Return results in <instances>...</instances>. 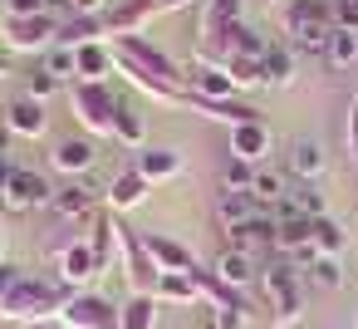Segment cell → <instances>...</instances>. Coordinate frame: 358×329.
Returning a JSON list of instances; mask_svg holds the SVG:
<instances>
[{
  "instance_id": "obj_1",
  "label": "cell",
  "mask_w": 358,
  "mask_h": 329,
  "mask_svg": "<svg viewBox=\"0 0 358 329\" xmlns=\"http://www.w3.org/2000/svg\"><path fill=\"white\" fill-rule=\"evenodd\" d=\"M280 25H285L294 55H324L334 30H338L334 25V0H285Z\"/></svg>"
},
{
  "instance_id": "obj_2",
  "label": "cell",
  "mask_w": 358,
  "mask_h": 329,
  "mask_svg": "<svg viewBox=\"0 0 358 329\" xmlns=\"http://www.w3.org/2000/svg\"><path fill=\"white\" fill-rule=\"evenodd\" d=\"M69 304V290L45 275H20L15 290L0 300V319H20V324H50Z\"/></svg>"
},
{
  "instance_id": "obj_3",
  "label": "cell",
  "mask_w": 358,
  "mask_h": 329,
  "mask_svg": "<svg viewBox=\"0 0 358 329\" xmlns=\"http://www.w3.org/2000/svg\"><path fill=\"white\" fill-rule=\"evenodd\" d=\"M260 290H265V300H270L275 329L299 324V314H304V275H299V265H289L285 255H275V260L260 270Z\"/></svg>"
},
{
  "instance_id": "obj_4",
  "label": "cell",
  "mask_w": 358,
  "mask_h": 329,
  "mask_svg": "<svg viewBox=\"0 0 358 329\" xmlns=\"http://www.w3.org/2000/svg\"><path fill=\"white\" fill-rule=\"evenodd\" d=\"M0 40H6V50H15V55H45V50L59 45V20L50 10L45 15H25V20H10Z\"/></svg>"
},
{
  "instance_id": "obj_5",
  "label": "cell",
  "mask_w": 358,
  "mask_h": 329,
  "mask_svg": "<svg viewBox=\"0 0 358 329\" xmlns=\"http://www.w3.org/2000/svg\"><path fill=\"white\" fill-rule=\"evenodd\" d=\"M74 113L89 133H108L113 138V113H118V99L108 84H74Z\"/></svg>"
},
{
  "instance_id": "obj_6",
  "label": "cell",
  "mask_w": 358,
  "mask_h": 329,
  "mask_svg": "<svg viewBox=\"0 0 358 329\" xmlns=\"http://www.w3.org/2000/svg\"><path fill=\"white\" fill-rule=\"evenodd\" d=\"M0 192H6V202L20 206V211H30V206H55V187H50L40 172H30V167H6Z\"/></svg>"
},
{
  "instance_id": "obj_7",
  "label": "cell",
  "mask_w": 358,
  "mask_h": 329,
  "mask_svg": "<svg viewBox=\"0 0 358 329\" xmlns=\"http://www.w3.org/2000/svg\"><path fill=\"white\" fill-rule=\"evenodd\" d=\"M187 94H192V104H226V99H236V79L221 64L196 59V64H187Z\"/></svg>"
},
{
  "instance_id": "obj_8",
  "label": "cell",
  "mask_w": 358,
  "mask_h": 329,
  "mask_svg": "<svg viewBox=\"0 0 358 329\" xmlns=\"http://www.w3.org/2000/svg\"><path fill=\"white\" fill-rule=\"evenodd\" d=\"M64 329H118V309L99 295H69V304L59 309Z\"/></svg>"
},
{
  "instance_id": "obj_9",
  "label": "cell",
  "mask_w": 358,
  "mask_h": 329,
  "mask_svg": "<svg viewBox=\"0 0 358 329\" xmlns=\"http://www.w3.org/2000/svg\"><path fill=\"white\" fill-rule=\"evenodd\" d=\"M157 10H162L157 0H123V6L103 10V25H108V35H113V40H123V35H138Z\"/></svg>"
},
{
  "instance_id": "obj_10",
  "label": "cell",
  "mask_w": 358,
  "mask_h": 329,
  "mask_svg": "<svg viewBox=\"0 0 358 329\" xmlns=\"http://www.w3.org/2000/svg\"><path fill=\"white\" fill-rule=\"evenodd\" d=\"M270 148H275V138H270L265 123H241V128H231V158H241V162L255 167Z\"/></svg>"
},
{
  "instance_id": "obj_11",
  "label": "cell",
  "mask_w": 358,
  "mask_h": 329,
  "mask_svg": "<svg viewBox=\"0 0 358 329\" xmlns=\"http://www.w3.org/2000/svg\"><path fill=\"white\" fill-rule=\"evenodd\" d=\"M289 177L294 182H319L324 177V143L319 138H294L289 143Z\"/></svg>"
},
{
  "instance_id": "obj_12",
  "label": "cell",
  "mask_w": 358,
  "mask_h": 329,
  "mask_svg": "<svg viewBox=\"0 0 358 329\" xmlns=\"http://www.w3.org/2000/svg\"><path fill=\"white\" fill-rule=\"evenodd\" d=\"M6 123H10V133H20V138H40V133H45V104L30 99V94L10 99V104H6Z\"/></svg>"
},
{
  "instance_id": "obj_13",
  "label": "cell",
  "mask_w": 358,
  "mask_h": 329,
  "mask_svg": "<svg viewBox=\"0 0 358 329\" xmlns=\"http://www.w3.org/2000/svg\"><path fill=\"white\" fill-rule=\"evenodd\" d=\"M260 216V202L250 197V192H216V221L226 226V231H236V226H245V221H255Z\"/></svg>"
},
{
  "instance_id": "obj_14",
  "label": "cell",
  "mask_w": 358,
  "mask_h": 329,
  "mask_svg": "<svg viewBox=\"0 0 358 329\" xmlns=\"http://www.w3.org/2000/svg\"><path fill=\"white\" fill-rule=\"evenodd\" d=\"M94 270H99L94 246H64V251H59V285H64V290H69V285H89Z\"/></svg>"
},
{
  "instance_id": "obj_15",
  "label": "cell",
  "mask_w": 358,
  "mask_h": 329,
  "mask_svg": "<svg viewBox=\"0 0 358 329\" xmlns=\"http://www.w3.org/2000/svg\"><path fill=\"white\" fill-rule=\"evenodd\" d=\"M148 187H152V182H148L138 167H128V172H118V177L108 182V206H113V211H133V206L148 197Z\"/></svg>"
},
{
  "instance_id": "obj_16",
  "label": "cell",
  "mask_w": 358,
  "mask_h": 329,
  "mask_svg": "<svg viewBox=\"0 0 358 329\" xmlns=\"http://www.w3.org/2000/svg\"><path fill=\"white\" fill-rule=\"evenodd\" d=\"M143 241H148V255L157 260V270H162V275H167V270H196V260H192V251H187L182 241L157 236V231H152V236H143Z\"/></svg>"
},
{
  "instance_id": "obj_17",
  "label": "cell",
  "mask_w": 358,
  "mask_h": 329,
  "mask_svg": "<svg viewBox=\"0 0 358 329\" xmlns=\"http://www.w3.org/2000/svg\"><path fill=\"white\" fill-rule=\"evenodd\" d=\"M94 158H99V153H94V143H89V138H64V143L50 153V162H55L59 172H69V177L89 172V167H94Z\"/></svg>"
},
{
  "instance_id": "obj_18",
  "label": "cell",
  "mask_w": 358,
  "mask_h": 329,
  "mask_svg": "<svg viewBox=\"0 0 358 329\" xmlns=\"http://www.w3.org/2000/svg\"><path fill=\"white\" fill-rule=\"evenodd\" d=\"M241 6L245 0H206V15H201V45L226 35L231 25H241Z\"/></svg>"
},
{
  "instance_id": "obj_19",
  "label": "cell",
  "mask_w": 358,
  "mask_h": 329,
  "mask_svg": "<svg viewBox=\"0 0 358 329\" xmlns=\"http://www.w3.org/2000/svg\"><path fill=\"white\" fill-rule=\"evenodd\" d=\"M94 202H99V192H94V187H84V182H64V187L55 192V211H59L64 221L89 216V211H94Z\"/></svg>"
},
{
  "instance_id": "obj_20",
  "label": "cell",
  "mask_w": 358,
  "mask_h": 329,
  "mask_svg": "<svg viewBox=\"0 0 358 329\" xmlns=\"http://www.w3.org/2000/svg\"><path fill=\"white\" fill-rule=\"evenodd\" d=\"M211 270H216V280L231 285V290H245V285L255 280V260L241 255V251H221V255L211 260Z\"/></svg>"
},
{
  "instance_id": "obj_21",
  "label": "cell",
  "mask_w": 358,
  "mask_h": 329,
  "mask_svg": "<svg viewBox=\"0 0 358 329\" xmlns=\"http://www.w3.org/2000/svg\"><path fill=\"white\" fill-rule=\"evenodd\" d=\"M260 74H265V89H289L294 84V50L270 45V55L260 59Z\"/></svg>"
},
{
  "instance_id": "obj_22",
  "label": "cell",
  "mask_w": 358,
  "mask_h": 329,
  "mask_svg": "<svg viewBox=\"0 0 358 329\" xmlns=\"http://www.w3.org/2000/svg\"><path fill=\"white\" fill-rule=\"evenodd\" d=\"M138 172L148 182H167L182 172V153L177 148H148V153H138Z\"/></svg>"
},
{
  "instance_id": "obj_23",
  "label": "cell",
  "mask_w": 358,
  "mask_h": 329,
  "mask_svg": "<svg viewBox=\"0 0 358 329\" xmlns=\"http://www.w3.org/2000/svg\"><path fill=\"white\" fill-rule=\"evenodd\" d=\"M74 64H79V84H103V74L113 64V50H103L99 40L94 45H79L74 50Z\"/></svg>"
},
{
  "instance_id": "obj_24",
  "label": "cell",
  "mask_w": 358,
  "mask_h": 329,
  "mask_svg": "<svg viewBox=\"0 0 358 329\" xmlns=\"http://www.w3.org/2000/svg\"><path fill=\"white\" fill-rule=\"evenodd\" d=\"M157 300H177V304H192V300H201V285H196V270H167L162 280H157V290H152Z\"/></svg>"
},
{
  "instance_id": "obj_25",
  "label": "cell",
  "mask_w": 358,
  "mask_h": 329,
  "mask_svg": "<svg viewBox=\"0 0 358 329\" xmlns=\"http://www.w3.org/2000/svg\"><path fill=\"white\" fill-rule=\"evenodd\" d=\"M250 197L260 202V211H275L285 197H289V182L280 177V172H270V167H255V182H250Z\"/></svg>"
},
{
  "instance_id": "obj_26",
  "label": "cell",
  "mask_w": 358,
  "mask_h": 329,
  "mask_svg": "<svg viewBox=\"0 0 358 329\" xmlns=\"http://www.w3.org/2000/svg\"><path fill=\"white\" fill-rule=\"evenodd\" d=\"M99 30H108V25H103V15H69V20H59V45H69V50L94 45V35H99Z\"/></svg>"
},
{
  "instance_id": "obj_27",
  "label": "cell",
  "mask_w": 358,
  "mask_h": 329,
  "mask_svg": "<svg viewBox=\"0 0 358 329\" xmlns=\"http://www.w3.org/2000/svg\"><path fill=\"white\" fill-rule=\"evenodd\" d=\"M113 138H118L123 148H143V143H148V123H143V113H138L133 104H118V113H113Z\"/></svg>"
},
{
  "instance_id": "obj_28",
  "label": "cell",
  "mask_w": 358,
  "mask_h": 329,
  "mask_svg": "<svg viewBox=\"0 0 358 329\" xmlns=\"http://www.w3.org/2000/svg\"><path fill=\"white\" fill-rule=\"evenodd\" d=\"M118 329H157V295H133L118 309Z\"/></svg>"
},
{
  "instance_id": "obj_29",
  "label": "cell",
  "mask_w": 358,
  "mask_h": 329,
  "mask_svg": "<svg viewBox=\"0 0 358 329\" xmlns=\"http://www.w3.org/2000/svg\"><path fill=\"white\" fill-rule=\"evenodd\" d=\"M285 202L294 206V216H309V221L329 216V211H324V192H319L314 182H289V197H285Z\"/></svg>"
},
{
  "instance_id": "obj_30",
  "label": "cell",
  "mask_w": 358,
  "mask_h": 329,
  "mask_svg": "<svg viewBox=\"0 0 358 329\" xmlns=\"http://www.w3.org/2000/svg\"><path fill=\"white\" fill-rule=\"evenodd\" d=\"M314 251H319V255H334V260L348 251V236H343V226H338L334 216H319V221H314Z\"/></svg>"
},
{
  "instance_id": "obj_31",
  "label": "cell",
  "mask_w": 358,
  "mask_h": 329,
  "mask_svg": "<svg viewBox=\"0 0 358 329\" xmlns=\"http://www.w3.org/2000/svg\"><path fill=\"white\" fill-rule=\"evenodd\" d=\"M324 59H329V69H353L358 64V30H334Z\"/></svg>"
},
{
  "instance_id": "obj_32",
  "label": "cell",
  "mask_w": 358,
  "mask_h": 329,
  "mask_svg": "<svg viewBox=\"0 0 358 329\" xmlns=\"http://www.w3.org/2000/svg\"><path fill=\"white\" fill-rule=\"evenodd\" d=\"M309 285H314V290H338V285H343V265H338L334 255H319V260L309 265Z\"/></svg>"
},
{
  "instance_id": "obj_33",
  "label": "cell",
  "mask_w": 358,
  "mask_h": 329,
  "mask_svg": "<svg viewBox=\"0 0 358 329\" xmlns=\"http://www.w3.org/2000/svg\"><path fill=\"white\" fill-rule=\"evenodd\" d=\"M206 324L211 329H245L250 314H245V304H206Z\"/></svg>"
},
{
  "instance_id": "obj_34",
  "label": "cell",
  "mask_w": 358,
  "mask_h": 329,
  "mask_svg": "<svg viewBox=\"0 0 358 329\" xmlns=\"http://www.w3.org/2000/svg\"><path fill=\"white\" fill-rule=\"evenodd\" d=\"M45 74H55L59 84H64V79H74V74H79V64H74V50H69V45H55V50H45Z\"/></svg>"
},
{
  "instance_id": "obj_35",
  "label": "cell",
  "mask_w": 358,
  "mask_h": 329,
  "mask_svg": "<svg viewBox=\"0 0 358 329\" xmlns=\"http://www.w3.org/2000/svg\"><path fill=\"white\" fill-rule=\"evenodd\" d=\"M250 182H255V167L241 162V158H226V167H221V187H226V192H250Z\"/></svg>"
},
{
  "instance_id": "obj_36",
  "label": "cell",
  "mask_w": 358,
  "mask_h": 329,
  "mask_svg": "<svg viewBox=\"0 0 358 329\" xmlns=\"http://www.w3.org/2000/svg\"><path fill=\"white\" fill-rule=\"evenodd\" d=\"M55 89H59V79H55V74H45V69H35V74H30V89H25V94L45 104V99H50Z\"/></svg>"
},
{
  "instance_id": "obj_37",
  "label": "cell",
  "mask_w": 358,
  "mask_h": 329,
  "mask_svg": "<svg viewBox=\"0 0 358 329\" xmlns=\"http://www.w3.org/2000/svg\"><path fill=\"white\" fill-rule=\"evenodd\" d=\"M334 25L338 30H358V0H334Z\"/></svg>"
},
{
  "instance_id": "obj_38",
  "label": "cell",
  "mask_w": 358,
  "mask_h": 329,
  "mask_svg": "<svg viewBox=\"0 0 358 329\" xmlns=\"http://www.w3.org/2000/svg\"><path fill=\"white\" fill-rule=\"evenodd\" d=\"M10 6V20H25V15H45L50 0H6Z\"/></svg>"
},
{
  "instance_id": "obj_39",
  "label": "cell",
  "mask_w": 358,
  "mask_h": 329,
  "mask_svg": "<svg viewBox=\"0 0 358 329\" xmlns=\"http://www.w3.org/2000/svg\"><path fill=\"white\" fill-rule=\"evenodd\" d=\"M74 15H103V0H64Z\"/></svg>"
},
{
  "instance_id": "obj_40",
  "label": "cell",
  "mask_w": 358,
  "mask_h": 329,
  "mask_svg": "<svg viewBox=\"0 0 358 329\" xmlns=\"http://www.w3.org/2000/svg\"><path fill=\"white\" fill-rule=\"evenodd\" d=\"M15 280H20V270H15V265H6V260H0V300H6V295L15 290Z\"/></svg>"
},
{
  "instance_id": "obj_41",
  "label": "cell",
  "mask_w": 358,
  "mask_h": 329,
  "mask_svg": "<svg viewBox=\"0 0 358 329\" xmlns=\"http://www.w3.org/2000/svg\"><path fill=\"white\" fill-rule=\"evenodd\" d=\"M348 153L358 162V99H353V113H348Z\"/></svg>"
},
{
  "instance_id": "obj_42",
  "label": "cell",
  "mask_w": 358,
  "mask_h": 329,
  "mask_svg": "<svg viewBox=\"0 0 358 329\" xmlns=\"http://www.w3.org/2000/svg\"><path fill=\"white\" fill-rule=\"evenodd\" d=\"M6 74H10V55H6V50H0V79H6Z\"/></svg>"
},
{
  "instance_id": "obj_43",
  "label": "cell",
  "mask_w": 358,
  "mask_h": 329,
  "mask_svg": "<svg viewBox=\"0 0 358 329\" xmlns=\"http://www.w3.org/2000/svg\"><path fill=\"white\" fill-rule=\"evenodd\" d=\"M0 251H6V221H0Z\"/></svg>"
},
{
  "instance_id": "obj_44",
  "label": "cell",
  "mask_w": 358,
  "mask_h": 329,
  "mask_svg": "<svg viewBox=\"0 0 358 329\" xmlns=\"http://www.w3.org/2000/svg\"><path fill=\"white\" fill-rule=\"evenodd\" d=\"M30 329H55V324H30Z\"/></svg>"
},
{
  "instance_id": "obj_45",
  "label": "cell",
  "mask_w": 358,
  "mask_h": 329,
  "mask_svg": "<svg viewBox=\"0 0 358 329\" xmlns=\"http://www.w3.org/2000/svg\"><path fill=\"white\" fill-rule=\"evenodd\" d=\"M0 118H6V104H0Z\"/></svg>"
},
{
  "instance_id": "obj_46",
  "label": "cell",
  "mask_w": 358,
  "mask_h": 329,
  "mask_svg": "<svg viewBox=\"0 0 358 329\" xmlns=\"http://www.w3.org/2000/svg\"><path fill=\"white\" fill-rule=\"evenodd\" d=\"M334 329H348V324H334Z\"/></svg>"
},
{
  "instance_id": "obj_47",
  "label": "cell",
  "mask_w": 358,
  "mask_h": 329,
  "mask_svg": "<svg viewBox=\"0 0 358 329\" xmlns=\"http://www.w3.org/2000/svg\"><path fill=\"white\" fill-rule=\"evenodd\" d=\"M157 6H167V0H157Z\"/></svg>"
},
{
  "instance_id": "obj_48",
  "label": "cell",
  "mask_w": 358,
  "mask_h": 329,
  "mask_svg": "<svg viewBox=\"0 0 358 329\" xmlns=\"http://www.w3.org/2000/svg\"><path fill=\"white\" fill-rule=\"evenodd\" d=\"M275 6H285V0H275Z\"/></svg>"
}]
</instances>
